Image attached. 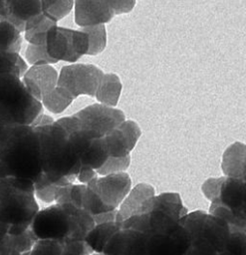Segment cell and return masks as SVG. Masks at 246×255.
Masks as SVG:
<instances>
[{
    "label": "cell",
    "instance_id": "cell-1",
    "mask_svg": "<svg viewBox=\"0 0 246 255\" xmlns=\"http://www.w3.org/2000/svg\"><path fill=\"white\" fill-rule=\"evenodd\" d=\"M182 222L190 233L186 255H246V232L204 211L187 213Z\"/></svg>",
    "mask_w": 246,
    "mask_h": 255
},
{
    "label": "cell",
    "instance_id": "cell-2",
    "mask_svg": "<svg viewBox=\"0 0 246 255\" xmlns=\"http://www.w3.org/2000/svg\"><path fill=\"white\" fill-rule=\"evenodd\" d=\"M43 174L40 141L31 126L13 125L0 137V177L33 181Z\"/></svg>",
    "mask_w": 246,
    "mask_h": 255
},
{
    "label": "cell",
    "instance_id": "cell-3",
    "mask_svg": "<svg viewBox=\"0 0 246 255\" xmlns=\"http://www.w3.org/2000/svg\"><path fill=\"white\" fill-rule=\"evenodd\" d=\"M34 128L40 141L43 169L42 176L34 183L35 188L55 183L65 176L74 183L82 163L69 133L56 122Z\"/></svg>",
    "mask_w": 246,
    "mask_h": 255
},
{
    "label": "cell",
    "instance_id": "cell-4",
    "mask_svg": "<svg viewBox=\"0 0 246 255\" xmlns=\"http://www.w3.org/2000/svg\"><path fill=\"white\" fill-rule=\"evenodd\" d=\"M96 226L93 216L72 203L59 204L40 210L30 228L38 239L85 241Z\"/></svg>",
    "mask_w": 246,
    "mask_h": 255
},
{
    "label": "cell",
    "instance_id": "cell-5",
    "mask_svg": "<svg viewBox=\"0 0 246 255\" xmlns=\"http://www.w3.org/2000/svg\"><path fill=\"white\" fill-rule=\"evenodd\" d=\"M39 211L33 181L17 177L0 180V222L7 227L9 235L29 229Z\"/></svg>",
    "mask_w": 246,
    "mask_h": 255
},
{
    "label": "cell",
    "instance_id": "cell-6",
    "mask_svg": "<svg viewBox=\"0 0 246 255\" xmlns=\"http://www.w3.org/2000/svg\"><path fill=\"white\" fill-rule=\"evenodd\" d=\"M201 189L211 201L209 213L246 232V173L239 177L209 178Z\"/></svg>",
    "mask_w": 246,
    "mask_h": 255
},
{
    "label": "cell",
    "instance_id": "cell-7",
    "mask_svg": "<svg viewBox=\"0 0 246 255\" xmlns=\"http://www.w3.org/2000/svg\"><path fill=\"white\" fill-rule=\"evenodd\" d=\"M0 111L12 125L31 126L43 114V105L27 90L22 79L0 75Z\"/></svg>",
    "mask_w": 246,
    "mask_h": 255
},
{
    "label": "cell",
    "instance_id": "cell-8",
    "mask_svg": "<svg viewBox=\"0 0 246 255\" xmlns=\"http://www.w3.org/2000/svg\"><path fill=\"white\" fill-rule=\"evenodd\" d=\"M46 47L49 55L56 61L75 63L88 54L89 38L81 29L72 30L57 25L49 31Z\"/></svg>",
    "mask_w": 246,
    "mask_h": 255
},
{
    "label": "cell",
    "instance_id": "cell-9",
    "mask_svg": "<svg viewBox=\"0 0 246 255\" xmlns=\"http://www.w3.org/2000/svg\"><path fill=\"white\" fill-rule=\"evenodd\" d=\"M104 73L92 64H72L64 66L58 79V86L64 88L74 98L85 95L95 97Z\"/></svg>",
    "mask_w": 246,
    "mask_h": 255
},
{
    "label": "cell",
    "instance_id": "cell-10",
    "mask_svg": "<svg viewBox=\"0 0 246 255\" xmlns=\"http://www.w3.org/2000/svg\"><path fill=\"white\" fill-rule=\"evenodd\" d=\"M83 126L98 134L106 136L110 131L125 121L123 111L103 104H93L75 114Z\"/></svg>",
    "mask_w": 246,
    "mask_h": 255
},
{
    "label": "cell",
    "instance_id": "cell-11",
    "mask_svg": "<svg viewBox=\"0 0 246 255\" xmlns=\"http://www.w3.org/2000/svg\"><path fill=\"white\" fill-rule=\"evenodd\" d=\"M109 211L117 210L127 196L131 179L126 172L96 176L89 182Z\"/></svg>",
    "mask_w": 246,
    "mask_h": 255
},
{
    "label": "cell",
    "instance_id": "cell-12",
    "mask_svg": "<svg viewBox=\"0 0 246 255\" xmlns=\"http://www.w3.org/2000/svg\"><path fill=\"white\" fill-rule=\"evenodd\" d=\"M75 22L81 28L105 25L115 16L112 0H75Z\"/></svg>",
    "mask_w": 246,
    "mask_h": 255
},
{
    "label": "cell",
    "instance_id": "cell-13",
    "mask_svg": "<svg viewBox=\"0 0 246 255\" xmlns=\"http://www.w3.org/2000/svg\"><path fill=\"white\" fill-rule=\"evenodd\" d=\"M140 134L141 130L135 122L127 120L123 122L105 136L110 156L123 157L129 155Z\"/></svg>",
    "mask_w": 246,
    "mask_h": 255
},
{
    "label": "cell",
    "instance_id": "cell-14",
    "mask_svg": "<svg viewBox=\"0 0 246 255\" xmlns=\"http://www.w3.org/2000/svg\"><path fill=\"white\" fill-rule=\"evenodd\" d=\"M59 74L51 65H38L29 68L22 78L27 90L39 101L58 86Z\"/></svg>",
    "mask_w": 246,
    "mask_h": 255
},
{
    "label": "cell",
    "instance_id": "cell-15",
    "mask_svg": "<svg viewBox=\"0 0 246 255\" xmlns=\"http://www.w3.org/2000/svg\"><path fill=\"white\" fill-rule=\"evenodd\" d=\"M8 18L16 28L24 33L25 24L33 17L39 16L44 13L42 0H8Z\"/></svg>",
    "mask_w": 246,
    "mask_h": 255
},
{
    "label": "cell",
    "instance_id": "cell-16",
    "mask_svg": "<svg viewBox=\"0 0 246 255\" xmlns=\"http://www.w3.org/2000/svg\"><path fill=\"white\" fill-rule=\"evenodd\" d=\"M154 196V189L146 183H139L134 186L118 209L117 222H123L133 215L148 198Z\"/></svg>",
    "mask_w": 246,
    "mask_h": 255
},
{
    "label": "cell",
    "instance_id": "cell-17",
    "mask_svg": "<svg viewBox=\"0 0 246 255\" xmlns=\"http://www.w3.org/2000/svg\"><path fill=\"white\" fill-rule=\"evenodd\" d=\"M221 168L225 176L239 177L246 173V144L234 142L224 151Z\"/></svg>",
    "mask_w": 246,
    "mask_h": 255
},
{
    "label": "cell",
    "instance_id": "cell-18",
    "mask_svg": "<svg viewBox=\"0 0 246 255\" xmlns=\"http://www.w3.org/2000/svg\"><path fill=\"white\" fill-rule=\"evenodd\" d=\"M55 26H57V22L42 13L26 22L24 38L29 44L46 45L48 33Z\"/></svg>",
    "mask_w": 246,
    "mask_h": 255
},
{
    "label": "cell",
    "instance_id": "cell-19",
    "mask_svg": "<svg viewBox=\"0 0 246 255\" xmlns=\"http://www.w3.org/2000/svg\"><path fill=\"white\" fill-rule=\"evenodd\" d=\"M122 83L118 75L114 73L104 74L96 92V99L100 104L116 108L122 93Z\"/></svg>",
    "mask_w": 246,
    "mask_h": 255
},
{
    "label": "cell",
    "instance_id": "cell-20",
    "mask_svg": "<svg viewBox=\"0 0 246 255\" xmlns=\"http://www.w3.org/2000/svg\"><path fill=\"white\" fill-rule=\"evenodd\" d=\"M122 229V223L117 221L96 224L86 237L85 241L94 253H103L109 240Z\"/></svg>",
    "mask_w": 246,
    "mask_h": 255
},
{
    "label": "cell",
    "instance_id": "cell-21",
    "mask_svg": "<svg viewBox=\"0 0 246 255\" xmlns=\"http://www.w3.org/2000/svg\"><path fill=\"white\" fill-rule=\"evenodd\" d=\"M22 41L21 32L16 26L0 16V51L19 53Z\"/></svg>",
    "mask_w": 246,
    "mask_h": 255
},
{
    "label": "cell",
    "instance_id": "cell-22",
    "mask_svg": "<svg viewBox=\"0 0 246 255\" xmlns=\"http://www.w3.org/2000/svg\"><path fill=\"white\" fill-rule=\"evenodd\" d=\"M75 99L64 88L57 86L51 93L45 96L41 103L52 114L63 113Z\"/></svg>",
    "mask_w": 246,
    "mask_h": 255
},
{
    "label": "cell",
    "instance_id": "cell-23",
    "mask_svg": "<svg viewBox=\"0 0 246 255\" xmlns=\"http://www.w3.org/2000/svg\"><path fill=\"white\" fill-rule=\"evenodd\" d=\"M89 38V51L87 55L96 56L101 54L106 46H107V30L106 26L103 25H96L90 27L81 28Z\"/></svg>",
    "mask_w": 246,
    "mask_h": 255
},
{
    "label": "cell",
    "instance_id": "cell-24",
    "mask_svg": "<svg viewBox=\"0 0 246 255\" xmlns=\"http://www.w3.org/2000/svg\"><path fill=\"white\" fill-rule=\"evenodd\" d=\"M25 58L27 63L32 66L52 65L58 63V61L49 55L46 45L29 44L25 50Z\"/></svg>",
    "mask_w": 246,
    "mask_h": 255
},
{
    "label": "cell",
    "instance_id": "cell-25",
    "mask_svg": "<svg viewBox=\"0 0 246 255\" xmlns=\"http://www.w3.org/2000/svg\"><path fill=\"white\" fill-rule=\"evenodd\" d=\"M64 243V240L39 239L30 251V255H62Z\"/></svg>",
    "mask_w": 246,
    "mask_h": 255
},
{
    "label": "cell",
    "instance_id": "cell-26",
    "mask_svg": "<svg viewBox=\"0 0 246 255\" xmlns=\"http://www.w3.org/2000/svg\"><path fill=\"white\" fill-rule=\"evenodd\" d=\"M130 163V155L123 156V157H114L110 156L107 161L104 163L102 167L97 170V173L100 176L108 175L112 173H119L123 172L127 169Z\"/></svg>",
    "mask_w": 246,
    "mask_h": 255
},
{
    "label": "cell",
    "instance_id": "cell-27",
    "mask_svg": "<svg viewBox=\"0 0 246 255\" xmlns=\"http://www.w3.org/2000/svg\"><path fill=\"white\" fill-rule=\"evenodd\" d=\"M21 56L19 53L0 51V75L12 74L21 79L19 63Z\"/></svg>",
    "mask_w": 246,
    "mask_h": 255
},
{
    "label": "cell",
    "instance_id": "cell-28",
    "mask_svg": "<svg viewBox=\"0 0 246 255\" xmlns=\"http://www.w3.org/2000/svg\"><path fill=\"white\" fill-rule=\"evenodd\" d=\"M10 236H11L14 248L21 254L30 252L33 246L35 245V243L39 240L31 228L27 229L21 234L10 235Z\"/></svg>",
    "mask_w": 246,
    "mask_h": 255
},
{
    "label": "cell",
    "instance_id": "cell-29",
    "mask_svg": "<svg viewBox=\"0 0 246 255\" xmlns=\"http://www.w3.org/2000/svg\"><path fill=\"white\" fill-rule=\"evenodd\" d=\"M74 5L75 0H57L52 6L47 8L44 13L58 23V21L66 17L72 11Z\"/></svg>",
    "mask_w": 246,
    "mask_h": 255
},
{
    "label": "cell",
    "instance_id": "cell-30",
    "mask_svg": "<svg viewBox=\"0 0 246 255\" xmlns=\"http://www.w3.org/2000/svg\"><path fill=\"white\" fill-rule=\"evenodd\" d=\"M86 184L80 183V184H73L71 189V203L74 204L77 207L83 208V201H84V195L86 191ZM84 209V208H83Z\"/></svg>",
    "mask_w": 246,
    "mask_h": 255
},
{
    "label": "cell",
    "instance_id": "cell-31",
    "mask_svg": "<svg viewBox=\"0 0 246 255\" xmlns=\"http://www.w3.org/2000/svg\"><path fill=\"white\" fill-rule=\"evenodd\" d=\"M135 2L136 0H112L115 15L129 13L133 9Z\"/></svg>",
    "mask_w": 246,
    "mask_h": 255
},
{
    "label": "cell",
    "instance_id": "cell-32",
    "mask_svg": "<svg viewBox=\"0 0 246 255\" xmlns=\"http://www.w3.org/2000/svg\"><path fill=\"white\" fill-rule=\"evenodd\" d=\"M73 184L74 183L68 184V185H61L57 188L56 194H55L56 203H59V204L71 203V189Z\"/></svg>",
    "mask_w": 246,
    "mask_h": 255
},
{
    "label": "cell",
    "instance_id": "cell-33",
    "mask_svg": "<svg viewBox=\"0 0 246 255\" xmlns=\"http://www.w3.org/2000/svg\"><path fill=\"white\" fill-rule=\"evenodd\" d=\"M99 174L97 173V170L89 167V166H85V165H82L80 171H79V174H78V181L80 183H83V184H87L89 183L92 179H94L96 176H98Z\"/></svg>",
    "mask_w": 246,
    "mask_h": 255
},
{
    "label": "cell",
    "instance_id": "cell-34",
    "mask_svg": "<svg viewBox=\"0 0 246 255\" xmlns=\"http://www.w3.org/2000/svg\"><path fill=\"white\" fill-rule=\"evenodd\" d=\"M117 215H118V209L110 211V212L102 213L99 215H94L93 218H94L96 224H101V223H106V222L117 221Z\"/></svg>",
    "mask_w": 246,
    "mask_h": 255
},
{
    "label": "cell",
    "instance_id": "cell-35",
    "mask_svg": "<svg viewBox=\"0 0 246 255\" xmlns=\"http://www.w3.org/2000/svg\"><path fill=\"white\" fill-rule=\"evenodd\" d=\"M56 121H54V119L48 115L45 114H41L31 125L32 128H41V127H46L49 125L54 124Z\"/></svg>",
    "mask_w": 246,
    "mask_h": 255
},
{
    "label": "cell",
    "instance_id": "cell-36",
    "mask_svg": "<svg viewBox=\"0 0 246 255\" xmlns=\"http://www.w3.org/2000/svg\"><path fill=\"white\" fill-rule=\"evenodd\" d=\"M11 126H13L11 123H10V121L4 116V114L0 111V137H1V135L4 133V131L9 128V127H11Z\"/></svg>",
    "mask_w": 246,
    "mask_h": 255
},
{
    "label": "cell",
    "instance_id": "cell-37",
    "mask_svg": "<svg viewBox=\"0 0 246 255\" xmlns=\"http://www.w3.org/2000/svg\"><path fill=\"white\" fill-rule=\"evenodd\" d=\"M8 0H0V16L7 19L8 18V8H7Z\"/></svg>",
    "mask_w": 246,
    "mask_h": 255
},
{
    "label": "cell",
    "instance_id": "cell-38",
    "mask_svg": "<svg viewBox=\"0 0 246 255\" xmlns=\"http://www.w3.org/2000/svg\"><path fill=\"white\" fill-rule=\"evenodd\" d=\"M8 235V229L7 227L0 222V243L3 241V239Z\"/></svg>",
    "mask_w": 246,
    "mask_h": 255
},
{
    "label": "cell",
    "instance_id": "cell-39",
    "mask_svg": "<svg viewBox=\"0 0 246 255\" xmlns=\"http://www.w3.org/2000/svg\"><path fill=\"white\" fill-rule=\"evenodd\" d=\"M56 1H57V0H42V2H43V7H44V11H45L47 8H49L50 6H52Z\"/></svg>",
    "mask_w": 246,
    "mask_h": 255
},
{
    "label": "cell",
    "instance_id": "cell-40",
    "mask_svg": "<svg viewBox=\"0 0 246 255\" xmlns=\"http://www.w3.org/2000/svg\"><path fill=\"white\" fill-rule=\"evenodd\" d=\"M92 255H104L103 253H93Z\"/></svg>",
    "mask_w": 246,
    "mask_h": 255
},
{
    "label": "cell",
    "instance_id": "cell-41",
    "mask_svg": "<svg viewBox=\"0 0 246 255\" xmlns=\"http://www.w3.org/2000/svg\"><path fill=\"white\" fill-rule=\"evenodd\" d=\"M2 179H3V178H1V177H0V180H2Z\"/></svg>",
    "mask_w": 246,
    "mask_h": 255
}]
</instances>
